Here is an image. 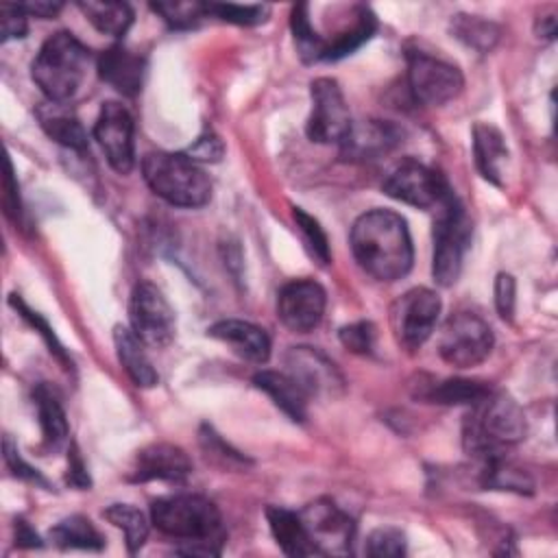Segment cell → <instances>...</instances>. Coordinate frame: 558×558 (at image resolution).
I'll return each mask as SVG.
<instances>
[{"mask_svg": "<svg viewBox=\"0 0 558 558\" xmlns=\"http://www.w3.org/2000/svg\"><path fill=\"white\" fill-rule=\"evenodd\" d=\"M493 388L484 381L477 379H462V377H453V379H442V381H432L427 384L418 397L432 403H440V405H475L477 401H482Z\"/></svg>", "mask_w": 558, "mask_h": 558, "instance_id": "cell-27", "label": "cell"}, {"mask_svg": "<svg viewBox=\"0 0 558 558\" xmlns=\"http://www.w3.org/2000/svg\"><path fill=\"white\" fill-rule=\"evenodd\" d=\"M357 266L377 281H397L412 268V240L405 220L390 209L362 214L351 229Z\"/></svg>", "mask_w": 558, "mask_h": 558, "instance_id": "cell-1", "label": "cell"}, {"mask_svg": "<svg viewBox=\"0 0 558 558\" xmlns=\"http://www.w3.org/2000/svg\"><path fill=\"white\" fill-rule=\"evenodd\" d=\"M290 28H292V37H294L299 57L307 63L323 61V37L316 33V28L312 24L307 4L292 7Z\"/></svg>", "mask_w": 558, "mask_h": 558, "instance_id": "cell-34", "label": "cell"}, {"mask_svg": "<svg viewBox=\"0 0 558 558\" xmlns=\"http://www.w3.org/2000/svg\"><path fill=\"white\" fill-rule=\"evenodd\" d=\"M480 482H482L484 488L512 490V493H519V495H523V493L530 495L534 490L532 477L523 469L508 462L501 453L482 460Z\"/></svg>", "mask_w": 558, "mask_h": 558, "instance_id": "cell-30", "label": "cell"}, {"mask_svg": "<svg viewBox=\"0 0 558 558\" xmlns=\"http://www.w3.org/2000/svg\"><path fill=\"white\" fill-rule=\"evenodd\" d=\"M98 74L122 96L140 94L146 74V59L122 44L109 46L98 57Z\"/></svg>", "mask_w": 558, "mask_h": 558, "instance_id": "cell-18", "label": "cell"}, {"mask_svg": "<svg viewBox=\"0 0 558 558\" xmlns=\"http://www.w3.org/2000/svg\"><path fill=\"white\" fill-rule=\"evenodd\" d=\"M405 57L408 85L416 102L440 107L462 92L464 76L458 65L425 50H408Z\"/></svg>", "mask_w": 558, "mask_h": 558, "instance_id": "cell-8", "label": "cell"}, {"mask_svg": "<svg viewBox=\"0 0 558 558\" xmlns=\"http://www.w3.org/2000/svg\"><path fill=\"white\" fill-rule=\"evenodd\" d=\"M517 305V281L510 272H499L495 279V307L504 320H512Z\"/></svg>", "mask_w": 558, "mask_h": 558, "instance_id": "cell-42", "label": "cell"}, {"mask_svg": "<svg viewBox=\"0 0 558 558\" xmlns=\"http://www.w3.org/2000/svg\"><path fill=\"white\" fill-rule=\"evenodd\" d=\"M536 31H538V37L554 39V35H556V17H554V15L541 17V26H538Z\"/></svg>", "mask_w": 558, "mask_h": 558, "instance_id": "cell-50", "label": "cell"}, {"mask_svg": "<svg viewBox=\"0 0 558 558\" xmlns=\"http://www.w3.org/2000/svg\"><path fill=\"white\" fill-rule=\"evenodd\" d=\"M65 482L74 488H89L92 486V480H89V473H87V466L76 449V445H70L68 449V475H65Z\"/></svg>", "mask_w": 558, "mask_h": 558, "instance_id": "cell-46", "label": "cell"}, {"mask_svg": "<svg viewBox=\"0 0 558 558\" xmlns=\"http://www.w3.org/2000/svg\"><path fill=\"white\" fill-rule=\"evenodd\" d=\"M527 423L519 403L504 390H490L471 405L462 423L464 451L480 462L499 456L504 447L525 438Z\"/></svg>", "mask_w": 558, "mask_h": 558, "instance_id": "cell-3", "label": "cell"}, {"mask_svg": "<svg viewBox=\"0 0 558 558\" xmlns=\"http://www.w3.org/2000/svg\"><path fill=\"white\" fill-rule=\"evenodd\" d=\"M222 153H225V146H222L220 137L214 135L211 131L203 133V135L185 150V155H187L190 159H194L196 163H198V161H218V159L222 157Z\"/></svg>", "mask_w": 558, "mask_h": 558, "instance_id": "cell-45", "label": "cell"}, {"mask_svg": "<svg viewBox=\"0 0 558 558\" xmlns=\"http://www.w3.org/2000/svg\"><path fill=\"white\" fill-rule=\"evenodd\" d=\"M266 519H268V525H270V532H272L277 545L283 549V554L294 556V558L316 554L307 538V532L303 527L299 512H292L281 506H268Z\"/></svg>", "mask_w": 558, "mask_h": 558, "instance_id": "cell-26", "label": "cell"}, {"mask_svg": "<svg viewBox=\"0 0 558 558\" xmlns=\"http://www.w3.org/2000/svg\"><path fill=\"white\" fill-rule=\"evenodd\" d=\"M150 523L166 536L185 543L179 554L218 556L225 543L220 510L214 501L194 493L159 497L150 504Z\"/></svg>", "mask_w": 558, "mask_h": 558, "instance_id": "cell-2", "label": "cell"}, {"mask_svg": "<svg viewBox=\"0 0 558 558\" xmlns=\"http://www.w3.org/2000/svg\"><path fill=\"white\" fill-rule=\"evenodd\" d=\"M76 7L102 35L122 37L133 24V9L126 2L87 0V2H78Z\"/></svg>", "mask_w": 558, "mask_h": 558, "instance_id": "cell-31", "label": "cell"}, {"mask_svg": "<svg viewBox=\"0 0 558 558\" xmlns=\"http://www.w3.org/2000/svg\"><path fill=\"white\" fill-rule=\"evenodd\" d=\"M440 314V296L429 288H412L390 305V329L395 340L414 351L432 336Z\"/></svg>", "mask_w": 558, "mask_h": 558, "instance_id": "cell-11", "label": "cell"}, {"mask_svg": "<svg viewBox=\"0 0 558 558\" xmlns=\"http://www.w3.org/2000/svg\"><path fill=\"white\" fill-rule=\"evenodd\" d=\"M316 554L347 556L353 547L355 523L331 499H316L299 512Z\"/></svg>", "mask_w": 558, "mask_h": 558, "instance_id": "cell-13", "label": "cell"}, {"mask_svg": "<svg viewBox=\"0 0 558 558\" xmlns=\"http://www.w3.org/2000/svg\"><path fill=\"white\" fill-rule=\"evenodd\" d=\"M377 31V17L368 7L357 4L355 17L351 22L349 28H342L338 35H333L323 50V61H338L347 54H351L353 50H357L364 41H368L373 37V33Z\"/></svg>", "mask_w": 558, "mask_h": 558, "instance_id": "cell-28", "label": "cell"}, {"mask_svg": "<svg viewBox=\"0 0 558 558\" xmlns=\"http://www.w3.org/2000/svg\"><path fill=\"white\" fill-rule=\"evenodd\" d=\"M20 7L24 9V13H26V15H35V17H44V20L54 17V15L63 9V4H61V2H48V0L24 2V4H20Z\"/></svg>", "mask_w": 558, "mask_h": 558, "instance_id": "cell-48", "label": "cell"}, {"mask_svg": "<svg viewBox=\"0 0 558 558\" xmlns=\"http://www.w3.org/2000/svg\"><path fill=\"white\" fill-rule=\"evenodd\" d=\"M283 362L286 373L305 390L307 397H338L344 390L342 373L314 347H290Z\"/></svg>", "mask_w": 558, "mask_h": 558, "instance_id": "cell-15", "label": "cell"}, {"mask_svg": "<svg viewBox=\"0 0 558 558\" xmlns=\"http://www.w3.org/2000/svg\"><path fill=\"white\" fill-rule=\"evenodd\" d=\"M292 218H294V225L303 238V244L307 248V253L320 264H329V242H327V235L323 231V227L318 225L316 218H312L307 211H303L301 207H292Z\"/></svg>", "mask_w": 558, "mask_h": 558, "instance_id": "cell-36", "label": "cell"}, {"mask_svg": "<svg viewBox=\"0 0 558 558\" xmlns=\"http://www.w3.org/2000/svg\"><path fill=\"white\" fill-rule=\"evenodd\" d=\"M364 551L373 558H397L405 554V534L399 527H377L368 534Z\"/></svg>", "mask_w": 558, "mask_h": 558, "instance_id": "cell-39", "label": "cell"}, {"mask_svg": "<svg viewBox=\"0 0 558 558\" xmlns=\"http://www.w3.org/2000/svg\"><path fill=\"white\" fill-rule=\"evenodd\" d=\"M15 545L17 547H41V538L37 536V532L24 521V519H15Z\"/></svg>", "mask_w": 558, "mask_h": 558, "instance_id": "cell-49", "label": "cell"}, {"mask_svg": "<svg viewBox=\"0 0 558 558\" xmlns=\"http://www.w3.org/2000/svg\"><path fill=\"white\" fill-rule=\"evenodd\" d=\"M451 33L456 39H460L464 46L477 50V52H488L499 39V26L482 15H469V13H458L451 17L449 24Z\"/></svg>", "mask_w": 558, "mask_h": 558, "instance_id": "cell-32", "label": "cell"}, {"mask_svg": "<svg viewBox=\"0 0 558 558\" xmlns=\"http://www.w3.org/2000/svg\"><path fill=\"white\" fill-rule=\"evenodd\" d=\"M129 323L133 333L148 347L163 349L172 342L177 320L163 292L150 283L140 281L131 290L129 299Z\"/></svg>", "mask_w": 558, "mask_h": 558, "instance_id": "cell-10", "label": "cell"}, {"mask_svg": "<svg viewBox=\"0 0 558 558\" xmlns=\"http://www.w3.org/2000/svg\"><path fill=\"white\" fill-rule=\"evenodd\" d=\"M113 344L120 366L137 388H153L159 381V375L146 355L144 342L133 333V329L118 325L113 329Z\"/></svg>", "mask_w": 558, "mask_h": 558, "instance_id": "cell-24", "label": "cell"}, {"mask_svg": "<svg viewBox=\"0 0 558 558\" xmlns=\"http://www.w3.org/2000/svg\"><path fill=\"white\" fill-rule=\"evenodd\" d=\"M37 120L44 133L54 140L57 144L85 153L87 150V133L78 118L65 107V102H44L37 107Z\"/></svg>", "mask_w": 558, "mask_h": 558, "instance_id": "cell-23", "label": "cell"}, {"mask_svg": "<svg viewBox=\"0 0 558 558\" xmlns=\"http://www.w3.org/2000/svg\"><path fill=\"white\" fill-rule=\"evenodd\" d=\"M150 9L177 31L194 28L203 17H207L205 2H153Z\"/></svg>", "mask_w": 558, "mask_h": 558, "instance_id": "cell-37", "label": "cell"}, {"mask_svg": "<svg viewBox=\"0 0 558 558\" xmlns=\"http://www.w3.org/2000/svg\"><path fill=\"white\" fill-rule=\"evenodd\" d=\"M205 13L214 15L222 22H231L238 26H255L268 20V4H231V2H205Z\"/></svg>", "mask_w": 558, "mask_h": 558, "instance_id": "cell-35", "label": "cell"}, {"mask_svg": "<svg viewBox=\"0 0 558 558\" xmlns=\"http://www.w3.org/2000/svg\"><path fill=\"white\" fill-rule=\"evenodd\" d=\"M471 242V220L466 216L460 198L449 192L438 205L434 220V253H432V275L442 288L458 281L464 253Z\"/></svg>", "mask_w": 558, "mask_h": 558, "instance_id": "cell-6", "label": "cell"}, {"mask_svg": "<svg viewBox=\"0 0 558 558\" xmlns=\"http://www.w3.org/2000/svg\"><path fill=\"white\" fill-rule=\"evenodd\" d=\"M190 473L192 462L181 447L170 442H150L137 451L129 477L133 482H185Z\"/></svg>", "mask_w": 558, "mask_h": 558, "instance_id": "cell-17", "label": "cell"}, {"mask_svg": "<svg viewBox=\"0 0 558 558\" xmlns=\"http://www.w3.org/2000/svg\"><path fill=\"white\" fill-rule=\"evenodd\" d=\"M50 541L61 549H87V551H100L105 547L102 534L96 530V525L83 517L72 514L59 521L50 530Z\"/></svg>", "mask_w": 558, "mask_h": 558, "instance_id": "cell-29", "label": "cell"}, {"mask_svg": "<svg viewBox=\"0 0 558 558\" xmlns=\"http://www.w3.org/2000/svg\"><path fill=\"white\" fill-rule=\"evenodd\" d=\"M89 48L72 33L59 31L50 35L31 65V76L50 102H68L81 87L89 65Z\"/></svg>", "mask_w": 558, "mask_h": 558, "instance_id": "cell-4", "label": "cell"}, {"mask_svg": "<svg viewBox=\"0 0 558 558\" xmlns=\"http://www.w3.org/2000/svg\"><path fill=\"white\" fill-rule=\"evenodd\" d=\"M9 172L4 177V211L9 218H13L17 222L20 214H22V205H20V194H17V181H15V170H13V163L9 161L7 163Z\"/></svg>", "mask_w": 558, "mask_h": 558, "instance_id": "cell-47", "label": "cell"}, {"mask_svg": "<svg viewBox=\"0 0 558 558\" xmlns=\"http://www.w3.org/2000/svg\"><path fill=\"white\" fill-rule=\"evenodd\" d=\"M94 137L98 140L109 166L126 174L135 163V142H133V118L122 102L107 100L94 124Z\"/></svg>", "mask_w": 558, "mask_h": 558, "instance_id": "cell-14", "label": "cell"}, {"mask_svg": "<svg viewBox=\"0 0 558 558\" xmlns=\"http://www.w3.org/2000/svg\"><path fill=\"white\" fill-rule=\"evenodd\" d=\"M401 142V131L381 120H366L362 124H353L344 142L340 144L342 157L351 161L377 159L390 153Z\"/></svg>", "mask_w": 558, "mask_h": 558, "instance_id": "cell-19", "label": "cell"}, {"mask_svg": "<svg viewBox=\"0 0 558 558\" xmlns=\"http://www.w3.org/2000/svg\"><path fill=\"white\" fill-rule=\"evenodd\" d=\"M33 401H35L37 416H39L44 447L48 451H59L68 442V436H70L68 418H65L59 397L54 395V390L48 384H37L33 390Z\"/></svg>", "mask_w": 558, "mask_h": 558, "instance_id": "cell-25", "label": "cell"}, {"mask_svg": "<svg viewBox=\"0 0 558 558\" xmlns=\"http://www.w3.org/2000/svg\"><path fill=\"white\" fill-rule=\"evenodd\" d=\"M253 384L266 392L272 403L283 412L288 414L292 421H305L307 416V395L305 390L286 373V371H259L255 377H253Z\"/></svg>", "mask_w": 558, "mask_h": 558, "instance_id": "cell-21", "label": "cell"}, {"mask_svg": "<svg viewBox=\"0 0 558 558\" xmlns=\"http://www.w3.org/2000/svg\"><path fill=\"white\" fill-rule=\"evenodd\" d=\"M338 338H340V342H342L351 353L366 355V353H371L373 342H375V327H373V323H368V320H357V323H351V325L340 327Z\"/></svg>", "mask_w": 558, "mask_h": 558, "instance_id": "cell-41", "label": "cell"}, {"mask_svg": "<svg viewBox=\"0 0 558 558\" xmlns=\"http://www.w3.org/2000/svg\"><path fill=\"white\" fill-rule=\"evenodd\" d=\"M473 155L480 174L493 185H504V163L508 161V148L501 131L488 122L473 126Z\"/></svg>", "mask_w": 558, "mask_h": 558, "instance_id": "cell-22", "label": "cell"}, {"mask_svg": "<svg viewBox=\"0 0 558 558\" xmlns=\"http://www.w3.org/2000/svg\"><path fill=\"white\" fill-rule=\"evenodd\" d=\"M312 111L305 124V133L316 144H342L349 135L353 120L349 105L336 78L320 76L310 85Z\"/></svg>", "mask_w": 558, "mask_h": 558, "instance_id": "cell-9", "label": "cell"}, {"mask_svg": "<svg viewBox=\"0 0 558 558\" xmlns=\"http://www.w3.org/2000/svg\"><path fill=\"white\" fill-rule=\"evenodd\" d=\"M102 517L111 525L124 532V543L129 554H135L142 549V545L148 538V519L140 508L131 504H111L109 508L102 510Z\"/></svg>", "mask_w": 558, "mask_h": 558, "instance_id": "cell-33", "label": "cell"}, {"mask_svg": "<svg viewBox=\"0 0 558 558\" xmlns=\"http://www.w3.org/2000/svg\"><path fill=\"white\" fill-rule=\"evenodd\" d=\"M26 13L20 4H0V39H20L26 35Z\"/></svg>", "mask_w": 558, "mask_h": 558, "instance_id": "cell-44", "label": "cell"}, {"mask_svg": "<svg viewBox=\"0 0 558 558\" xmlns=\"http://www.w3.org/2000/svg\"><path fill=\"white\" fill-rule=\"evenodd\" d=\"M493 342V329L484 318L473 312H456L440 329L438 353L456 368H471L490 355Z\"/></svg>", "mask_w": 558, "mask_h": 558, "instance_id": "cell-7", "label": "cell"}, {"mask_svg": "<svg viewBox=\"0 0 558 558\" xmlns=\"http://www.w3.org/2000/svg\"><path fill=\"white\" fill-rule=\"evenodd\" d=\"M198 440H201V447H203L205 456L220 462L222 466L229 469V466H244L246 464V458L240 456L235 449H231L209 425L201 427Z\"/></svg>", "mask_w": 558, "mask_h": 558, "instance_id": "cell-40", "label": "cell"}, {"mask_svg": "<svg viewBox=\"0 0 558 558\" xmlns=\"http://www.w3.org/2000/svg\"><path fill=\"white\" fill-rule=\"evenodd\" d=\"M148 187L174 207H203L211 198V181L185 153H148L142 161Z\"/></svg>", "mask_w": 558, "mask_h": 558, "instance_id": "cell-5", "label": "cell"}, {"mask_svg": "<svg viewBox=\"0 0 558 558\" xmlns=\"http://www.w3.org/2000/svg\"><path fill=\"white\" fill-rule=\"evenodd\" d=\"M9 305H11L35 331H39V336H41V338L46 340V344L50 347V353H52L57 360H61V364H63L65 368H72V360L68 357L63 344L59 342V338L54 336V331H52V327L46 323V318H41V314L33 312V310L20 299V294H11V296H9Z\"/></svg>", "mask_w": 558, "mask_h": 558, "instance_id": "cell-38", "label": "cell"}, {"mask_svg": "<svg viewBox=\"0 0 558 558\" xmlns=\"http://www.w3.org/2000/svg\"><path fill=\"white\" fill-rule=\"evenodd\" d=\"M325 290L314 279H292L281 286L277 294V316L290 331L296 333H305L318 327L325 314Z\"/></svg>", "mask_w": 558, "mask_h": 558, "instance_id": "cell-16", "label": "cell"}, {"mask_svg": "<svg viewBox=\"0 0 558 558\" xmlns=\"http://www.w3.org/2000/svg\"><path fill=\"white\" fill-rule=\"evenodd\" d=\"M381 190L390 198L418 209L438 207L445 201V196L451 192L449 183L438 170L410 157L401 159L388 172V177L381 183Z\"/></svg>", "mask_w": 558, "mask_h": 558, "instance_id": "cell-12", "label": "cell"}, {"mask_svg": "<svg viewBox=\"0 0 558 558\" xmlns=\"http://www.w3.org/2000/svg\"><path fill=\"white\" fill-rule=\"evenodd\" d=\"M207 333L220 342H225L235 355H240L246 362L253 364H264L270 357V338L268 333L248 323V320H238V318H225L214 323Z\"/></svg>", "mask_w": 558, "mask_h": 558, "instance_id": "cell-20", "label": "cell"}, {"mask_svg": "<svg viewBox=\"0 0 558 558\" xmlns=\"http://www.w3.org/2000/svg\"><path fill=\"white\" fill-rule=\"evenodd\" d=\"M2 451H4V462L7 466L11 469V473L20 480H26V482H33V484H39L44 488H48V482L41 477V473L37 469H33L28 462L22 460L17 447L13 445V440L9 436H4V442H2Z\"/></svg>", "mask_w": 558, "mask_h": 558, "instance_id": "cell-43", "label": "cell"}]
</instances>
